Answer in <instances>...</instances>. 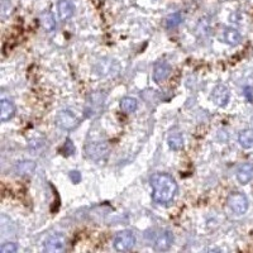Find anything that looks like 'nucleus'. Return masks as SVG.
Masks as SVG:
<instances>
[{
    "mask_svg": "<svg viewBox=\"0 0 253 253\" xmlns=\"http://www.w3.org/2000/svg\"><path fill=\"white\" fill-rule=\"evenodd\" d=\"M152 199L156 204L167 205L170 204L177 193V183L175 179L168 174H155L151 177Z\"/></svg>",
    "mask_w": 253,
    "mask_h": 253,
    "instance_id": "nucleus-1",
    "label": "nucleus"
},
{
    "mask_svg": "<svg viewBox=\"0 0 253 253\" xmlns=\"http://www.w3.org/2000/svg\"><path fill=\"white\" fill-rule=\"evenodd\" d=\"M85 155L92 161L101 163V162L107 161L108 156H109V147L107 143L101 142V141L88 142L85 145Z\"/></svg>",
    "mask_w": 253,
    "mask_h": 253,
    "instance_id": "nucleus-2",
    "label": "nucleus"
},
{
    "mask_svg": "<svg viewBox=\"0 0 253 253\" xmlns=\"http://www.w3.org/2000/svg\"><path fill=\"white\" fill-rule=\"evenodd\" d=\"M227 205L234 215H243L248 210V199L243 193H232L228 196Z\"/></svg>",
    "mask_w": 253,
    "mask_h": 253,
    "instance_id": "nucleus-3",
    "label": "nucleus"
},
{
    "mask_svg": "<svg viewBox=\"0 0 253 253\" xmlns=\"http://www.w3.org/2000/svg\"><path fill=\"white\" fill-rule=\"evenodd\" d=\"M136 244V235L130 231H122L114 238V248L118 252L130 251Z\"/></svg>",
    "mask_w": 253,
    "mask_h": 253,
    "instance_id": "nucleus-4",
    "label": "nucleus"
},
{
    "mask_svg": "<svg viewBox=\"0 0 253 253\" xmlns=\"http://www.w3.org/2000/svg\"><path fill=\"white\" fill-rule=\"evenodd\" d=\"M105 95L103 92H94V94L90 95L88 103H86V108H85V114L86 117L91 118L98 115L103 108H104V103H105Z\"/></svg>",
    "mask_w": 253,
    "mask_h": 253,
    "instance_id": "nucleus-5",
    "label": "nucleus"
},
{
    "mask_svg": "<svg viewBox=\"0 0 253 253\" xmlns=\"http://www.w3.org/2000/svg\"><path fill=\"white\" fill-rule=\"evenodd\" d=\"M80 124V119L72 111L62 110L57 114L56 126L63 130H72Z\"/></svg>",
    "mask_w": 253,
    "mask_h": 253,
    "instance_id": "nucleus-6",
    "label": "nucleus"
},
{
    "mask_svg": "<svg viewBox=\"0 0 253 253\" xmlns=\"http://www.w3.org/2000/svg\"><path fill=\"white\" fill-rule=\"evenodd\" d=\"M66 247V239L62 234H52L47 239L44 240L43 250L46 253H60L65 251Z\"/></svg>",
    "mask_w": 253,
    "mask_h": 253,
    "instance_id": "nucleus-7",
    "label": "nucleus"
},
{
    "mask_svg": "<svg viewBox=\"0 0 253 253\" xmlns=\"http://www.w3.org/2000/svg\"><path fill=\"white\" fill-rule=\"evenodd\" d=\"M174 244V235L170 231H163L157 235L153 243V248L156 252H164L171 248V246Z\"/></svg>",
    "mask_w": 253,
    "mask_h": 253,
    "instance_id": "nucleus-8",
    "label": "nucleus"
},
{
    "mask_svg": "<svg viewBox=\"0 0 253 253\" xmlns=\"http://www.w3.org/2000/svg\"><path fill=\"white\" fill-rule=\"evenodd\" d=\"M229 98H231V92H229L227 86L221 85V84L215 86L212 94V100L214 101L215 105H218L220 108L227 107Z\"/></svg>",
    "mask_w": 253,
    "mask_h": 253,
    "instance_id": "nucleus-9",
    "label": "nucleus"
},
{
    "mask_svg": "<svg viewBox=\"0 0 253 253\" xmlns=\"http://www.w3.org/2000/svg\"><path fill=\"white\" fill-rule=\"evenodd\" d=\"M171 73V66L166 61H157L153 67V80L157 84L166 81Z\"/></svg>",
    "mask_w": 253,
    "mask_h": 253,
    "instance_id": "nucleus-10",
    "label": "nucleus"
},
{
    "mask_svg": "<svg viewBox=\"0 0 253 253\" xmlns=\"http://www.w3.org/2000/svg\"><path fill=\"white\" fill-rule=\"evenodd\" d=\"M57 9H58V17H60L61 20L66 22L73 16L75 5L71 0H60L57 4Z\"/></svg>",
    "mask_w": 253,
    "mask_h": 253,
    "instance_id": "nucleus-11",
    "label": "nucleus"
},
{
    "mask_svg": "<svg viewBox=\"0 0 253 253\" xmlns=\"http://www.w3.org/2000/svg\"><path fill=\"white\" fill-rule=\"evenodd\" d=\"M253 179V163H243L237 170V180L242 185H247Z\"/></svg>",
    "mask_w": 253,
    "mask_h": 253,
    "instance_id": "nucleus-12",
    "label": "nucleus"
},
{
    "mask_svg": "<svg viewBox=\"0 0 253 253\" xmlns=\"http://www.w3.org/2000/svg\"><path fill=\"white\" fill-rule=\"evenodd\" d=\"M16 114V107L13 104L12 101L5 100L3 99L1 103H0V119L1 122H6V120L12 119Z\"/></svg>",
    "mask_w": 253,
    "mask_h": 253,
    "instance_id": "nucleus-13",
    "label": "nucleus"
},
{
    "mask_svg": "<svg viewBox=\"0 0 253 253\" xmlns=\"http://www.w3.org/2000/svg\"><path fill=\"white\" fill-rule=\"evenodd\" d=\"M223 38H224L225 43H228L229 46H237V44L240 43L242 36L235 28H227L224 31Z\"/></svg>",
    "mask_w": 253,
    "mask_h": 253,
    "instance_id": "nucleus-14",
    "label": "nucleus"
},
{
    "mask_svg": "<svg viewBox=\"0 0 253 253\" xmlns=\"http://www.w3.org/2000/svg\"><path fill=\"white\" fill-rule=\"evenodd\" d=\"M41 24L44 28V31L52 32L56 28V19H54V13L47 10L41 14Z\"/></svg>",
    "mask_w": 253,
    "mask_h": 253,
    "instance_id": "nucleus-15",
    "label": "nucleus"
},
{
    "mask_svg": "<svg viewBox=\"0 0 253 253\" xmlns=\"http://www.w3.org/2000/svg\"><path fill=\"white\" fill-rule=\"evenodd\" d=\"M238 142L240 147L250 149L253 147V129H244L238 136Z\"/></svg>",
    "mask_w": 253,
    "mask_h": 253,
    "instance_id": "nucleus-16",
    "label": "nucleus"
},
{
    "mask_svg": "<svg viewBox=\"0 0 253 253\" xmlns=\"http://www.w3.org/2000/svg\"><path fill=\"white\" fill-rule=\"evenodd\" d=\"M138 108V101L134 98H130V96H126L120 100V109L124 111V113H133V111L137 110Z\"/></svg>",
    "mask_w": 253,
    "mask_h": 253,
    "instance_id": "nucleus-17",
    "label": "nucleus"
},
{
    "mask_svg": "<svg viewBox=\"0 0 253 253\" xmlns=\"http://www.w3.org/2000/svg\"><path fill=\"white\" fill-rule=\"evenodd\" d=\"M168 145L174 151H180L183 147V138L180 133H174L168 137Z\"/></svg>",
    "mask_w": 253,
    "mask_h": 253,
    "instance_id": "nucleus-18",
    "label": "nucleus"
},
{
    "mask_svg": "<svg viewBox=\"0 0 253 253\" xmlns=\"http://www.w3.org/2000/svg\"><path fill=\"white\" fill-rule=\"evenodd\" d=\"M36 168V163L33 161H22L17 164V172L19 175H28L33 172Z\"/></svg>",
    "mask_w": 253,
    "mask_h": 253,
    "instance_id": "nucleus-19",
    "label": "nucleus"
},
{
    "mask_svg": "<svg viewBox=\"0 0 253 253\" xmlns=\"http://www.w3.org/2000/svg\"><path fill=\"white\" fill-rule=\"evenodd\" d=\"M181 22H182L181 14L179 12H175L172 13V14H170V16L167 17V19H166V27H167L168 29L176 28V27H179V25L181 24Z\"/></svg>",
    "mask_w": 253,
    "mask_h": 253,
    "instance_id": "nucleus-20",
    "label": "nucleus"
},
{
    "mask_svg": "<svg viewBox=\"0 0 253 253\" xmlns=\"http://www.w3.org/2000/svg\"><path fill=\"white\" fill-rule=\"evenodd\" d=\"M61 152H62V155L66 156V157H69V156H72L73 153H75V145H73V143L71 139H66L65 145L61 147Z\"/></svg>",
    "mask_w": 253,
    "mask_h": 253,
    "instance_id": "nucleus-21",
    "label": "nucleus"
},
{
    "mask_svg": "<svg viewBox=\"0 0 253 253\" xmlns=\"http://www.w3.org/2000/svg\"><path fill=\"white\" fill-rule=\"evenodd\" d=\"M18 250V246L16 243H5L1 246L0 252L1 253H16Z\"/></svg>",
    "mask_w": 253,
    "mask_h": 253,
    "instance_id": "nucleus-22",
    "label": "nucleus"
},
{
    "mask_svg": "<svg viewBox=\"0 0 253 253\" xmlns=\"http://www.w3.org/2000/svg\"><path fill=\"white\" fill-rule=\"evenodd\" d=\"M243 95L250 103H253V88L252 86H246L243 89Z\"/></svg>",
    "mask_w": 253,
    "mask_h": 253,
    "instance_id": "nucleus-23",
    "label": "nucleus"
},
{
    "mask_svg": "<svg viewBox=\"0 0 253 253\" xmlns=\"http://www.w3.org/2000/svg\"><path fill=\"white\" fill-rule=\"evenodd\" d=\"M69 176L73 183H79L81 181V174H80L79 171H71Z\"/></svg>",
    "mask_w": 253,
    "mask_h": 253,
    "instance_id": "nucleus-24",
    "label": "nucleus"
}]
</instances>
